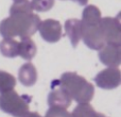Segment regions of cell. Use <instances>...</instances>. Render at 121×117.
<instances>
[{"instance_id": "6da1fadb", "label": "cell", "mask_w": 121, "mask_h": 117, "mask_svg": "<svg viewBox=\"0 0 121 117\" xmlns=\"http://www.w3.org/2000/svg\"><path fill=\"white\" fill-rule=\"evenodd\" d=\"M40 20L36 14H10L8 18L0 22V34L4 38L20 36L21 38L31 37L38 30Z\"/></svg>"}, {"instance_id": "7a4b0ae2", "label": "cell", "mask_w": 121, "mask_h": 117, "mask_svg": "<svg viewBox=\"0 0 121 117\" xmlns=\"http://www.w3.org/2000/svg\"><path fill=\"white\" fill-rule=\"evenodd\" d=\"M60 85L64 88L71 99L78 103H89L95 95V87L77 72H65L60 79Z\"/></svg>"}, {"instance_id": "3957f363", "label": "cell", "mask_w": 121, "mask_h": 117, "mask_svg": "<svg viewBox=\"0 0 121 117\" xmlns=\"http://www.w3.org/2000/svg\"><path fill=\"white\" fill-rule=\"evenodd\" d=\"M19 96L14 90L0 95V109L14 117H23L29 112V100Z\"/></svg>"}, {"instance_id": "277c9868", "label": "cell", "mask_w": 121, "mask_h": 117, "mask_svg": "<svg viewBox=\"0 0 121 117\" xmlns=\"http://www.w3.org/2000/svg\"><path fill=\"white\" fill-rule=\"evenodd\" d=\"M100 27L106 45H121V26L118 18L104 17L100 21Z\"/></svg>"}, {"instance_id": "5b68a950", "label": "cell", "mask_w": 121, "mask_h": 117, "mask_svg": "<svg viewBox=\"0 0 121 117\" xmlns=\"http://www.w3.org/2000/svg\"><path fill=\"white\" fill-rule=\"evenodd\" d=\"M82 40L84 44L92 50H101L106 45L100 23L82 25Z\"/></svg>"}, {"instance_id": "8992f818", "label": "cell", "mask_w": 121, "mask_h": 117, "mask_svg": "<svg viewBox=\"0 0 121 117\" xmlns=\"http://www.w3.org/2000/svg\"><path fill=\"white\" fill-rule=\"evenodd\" d=\"M95 82L100 88L103 90H113L120 85L121 73L116 67H108L100 71L95 77Z\"/></svg>"}, {"instance_id": "52a82bcc", "label": "cell", "mask_w": 121, "mask_h": 117, "mask_svg": "<svg viewBox=\"0 0 121 117\" xmlns=\"http://www.w3.org/2000/svg\"><path fill=\"white\" fill-rule=\"evenodd\" d=\"M42 37L48 43H56L63 36L62 34V25L60 21L54 19H46L42 21L38 27Z\"/></svg>"}, {"instance_id": "ba28073f", "label": "cell", "mask_w": 121, "mask_h": 117, "mask_svg": "<svg viewBox=\"0 0 121 117\" xmlns=\"http://www.w3.org/2000/svg\"><path fill=\"white\" fill-rule=\"evenodd\" d=\"M99 58L104 65L108 67H116L121 63V49L120 46L114 45H105L99 51Z\"/></svg>"}, {"instance_id": "9c48e42d", "label": "cell", "mask_w": 121, "mask_h": 117, "mask_svg": "<svg viewBox=\"0 0 121 117\" xmlns=\"http://www.w3.org/2000/svg\"><path fill=\"white\" fill-rule=\"evenodd\" d=\"M59 87H54L50 92L48 96V103L50 108H60V109L67 110V108L71 104V97L68 95V93L60 87L59 82Z\"/></svg>"}, {"instance_id": "30bf717a", "label": "cell", "mask_w": 121, "mask_h": 117, "mask_svg": "<svg viewBox=\"0 0 121 117\" xmlns=\"http://www.w3.org/2000/svg\"><path fill=\"white\" fill-rule=\"evenodd\" d=\"M65 31L67 36L70 40V43L73 47L79 45L80 40H82V22L81 20L75 18H71L65 22Z\"/></svg>"}, {"instance_id": "8fae6325", "label": "cell", "mask_w": 121, "mask_h": 117, "mask_svg": "<svg viewBox=\"0 0 121 117\" xmlns=\"http://www.w3.org/2000/svg\"><path fill=\"white\" fill-rule=\"evenodd\" d=\"M18 79L25 86H32L37 80V71L32 63L28 62L19 68Z\"/></svg>"}, {"instance_id": "7c38bea8", "label": "cell", "mask_w": 121, "mask_h": 117, "mask_svg": "<svg viewBox=\"0 0 121 117\" xmlns=\"http://www.w3.org/2000/svg\"><path fill=\"white\" fill-rule=\"evenodd\" d=\"M36 54V45L30 37L21 38L18 42V55L25 60H32Z\"/></svg>"}, {"instance_id": "4fadbf2b", "label": "cell", "mask_w": 121, "mask_h": 117, "mask_svg": "<svg viewBox=\"0 0 121 117\" xmlns=\"http://www.w3.org/2000/svg\"><path fill=\"white\" fill-rule=\"evenodd\" d=\"M101 12L96 5H87L82 14V25H98L100 23Z\"/></svg>"}, {"instance_id": "5bb4252c", "label": "cell", "mask_w": 121, "mask_h": 117, "mask_svg": "<svg viewBox=\"0 0 121 117\" xmlns=\"http://www.w3.org/2000/svg\"><path fill=\"white\" fill-rule=\"evenodd\" d=\"M0 52L6 58H15L18 55V42L13 38H4L0 42Z\"/></svg>"}, {"instance_id": "9a60e30c", "label": "cell", "mask_w": 121, "mask_h": 117, "mask_svg": "<svg viewBox=\"0 0 121 117\" xmlns=\"http://www.w3.org/2000/svg\"><path fill=\"white\" fill-rule=\"evenodd\" d=\"M16 85V79L13 75L6 71L0 70V94L14 90Z\"/></svg>"}, {"instance_id": "2e32d148", "label": "cell", "mask_w": 121, "mask_h": 117, "mask_svg": "<svg viewBox=\"0 0 121 117\" xmlns=\"http://www.w3.org/2000/svg\"><path fill=\"white\" fill-rule=\"evenodd\" d=\"M31 13H33V9L29 0L14 2L10 9V14H31Z\"/></svg>"}, {"instance_id": "e0dca14e", "label": "cell", "mask_w": 121, "mask_h": 117, "mask_svg": "<svg viewBox=\"0 0 121 117\" xmlns=\"http://www.w3.org/2000/svg\"><path fill=\"white\" fill-rule=\"evenodd\" d=\"M95 112L94 108L89 103H79L71 113L72 117H89Z\"/></svg>"}, {"instance_id": "ac0fdd59", "label": "cell", "mask_w": 121, "mask_h": 117, "mask_svg": "<svg viewBox=\"0 0 121 117\" xmlns=\"http://www.w3.org/2000/svg\"><path fill=\"white\" fill-rule=\"evenodd\" d=\"M55 0H31L32 9L37 12H47L54 5Z\"/></svg>"}, {"instance_id": "d6986e66", "label": "cell", "mask_w": 121, "mask_h": 117, "mask_svg": "<svg viewBox=\"0 0 121 117\" xmlns=\"http://www.w3.org/2000/svg\"><path fill=\"white\" fill-rule=\"evenodd\" d=\"M45 117H72V115L65 109H60V108H50V109L47 111Z\"/></svg>"}, {"instance_id": "ffe728a7", "label": "cell", "mask_w": 121, "mask_h": 117, "mask_svg": "<svg viewBox=\"0 0 121 117\" xmlns=\"http://www.w3.org/2000/svg\"><path fill=\"white\" fill-rule=\"evenodd\" d=\"M23 117H42V116L38 113H36V112H28Z\"/></svg>"}, {"instance_id": "44dd1931", "label": "cell", "mask_w": 121, "mask_h": 117, "mask_svg": "<svg viewBox=\"0 0 121 117\" xmlns=\"http://www.w3.org/2000/svg\"><path fill=\"white\" fill-rule=\"evenodd\" d=\"M72 1L79 3L80 5H86V4H87V2H88V0H72Z\"/></svg>"}, {"instance_id": "7402d4cb", "label": "cell", "mask_w": 121, "mask_h": 117, "mask_svg": "<svg viewBox=\"0 0 121 117\" xmlns=\"http://www.w3.org/2000/svg\"><path fill=\"white\" fill-rule=\"evenodd\" d=\"M89 117H106L105 115H103V114H101V113H98V112H96L95 111L94 113L91 114V115H90Z\"/></svg>"}, {"instance_id": "603a6c76", "label": "cell", "mask_w": 121, "mask_h": 117, "mask_svg": "<svg viewBox=\"0 0 121 117\" xmlns=\"http://www.w3.org/2000/svg\"><path fill=\"white\" fill-rule=\"evenodd\" d=\"M18 1H22V0H14V2H18Z\"/></svg>"}]
</instances>
